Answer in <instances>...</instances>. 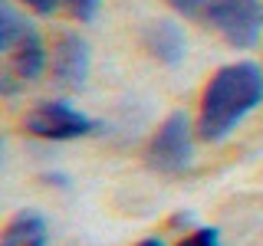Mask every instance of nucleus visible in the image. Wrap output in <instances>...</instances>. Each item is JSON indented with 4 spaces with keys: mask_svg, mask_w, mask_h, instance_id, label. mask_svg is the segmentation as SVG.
<instances>
[{
    "mask_svg": "<svg viewBox=\"0 0 263 246\" xmlns=\"http://www.w3.org/2000/svg\"><path fill=\"white\" fill-rule=\"evenodd\" d=\"M263 102V69L257 63H230L217 69L201 95L197 135L204 141H224L240 121Z\"/></svg>",
    "mask_w": 263,
    "mask_h": 246,
    "instance_id": "obj_1",
    "label": "nucleus"
},
{
    "mask_svg": "<svg viewBox=\"0 0 263 246\" xmlns=\"http://www.w3.org/2000/svg\"><path fill=\"white\" fill-rule=\"evenodd\" d=\"M0 53L7 59L4 72H0V92L4 95H16V89L40 79L46 69L43 36L10 0H0Z\"/></svg>",
    "mask_w": 263,
    "mask_h": 246,
    "instance_id": "obj_2",
    "label": "nucleus"
},
{
    "mask_svg": "<svg viewBox=\"0 0 263 246\" xmlns=\"http://www.w3.org/2000/svg\"><path fill=\"white\" fill-rule=\"evenodd\" d=\"M204 16L234 49H253L263 36V0H211Z\"/></svg>",
    "mask_w": 263,
    "mask_h": 246,
    "instance_id": "obj_3",
    "label": "nucleus"
},
{
    "mask_svg": "<svg viewBox=\"0 0 263 246\" xmlns=\"http://www.w3.org/2000/svg\"><path fill=\"white\" fill-rule=\"evenodd\" d=\"M148 164L161 174H181L194 158V131H191V118L184 112H171L161 121V128L152 135L145 151Z\"/></svg>",
    "mask_w": 263,
    "mask_h": 246,
    "instance_id": "obj_4",
    "label": "nucleus"
},
{
    "mask_svg": "<svg viewBox=\"0 0 263 246\" xmlns=\"http://www.w3.org/2000/svg\"><path fill=\"white\" fill-rule=\"evenodd\" d=\"M27 131L43 141H72V138H86L96 131V121L86 112L72 109L69 102H36L33 112L27 115Z\"/></svg>",
    "mask_w": 263,
    "mask_h": 246,
    "instance_id": "obj_5",
    "label": "nucleus"
},
{
    "mask_svg": "<svg viewBox=\"0 0 263 246\" xmlns=\"http://www.w3.org/2000/svg\"><path fill=\"white\" fill-rule=\"evenodd\" d=\"M89 69H92V49H89V39L79 36V33H60L53 46V79L56 86L66 89V92H79L89 79Z\"/></svg>",
    "mask_w": 263,
    "mask_h": 246,
    "instance_id": "obj_6",
    "label": "nucleus"
},
{
    "mask_svg": "<svg viewBox=\"0 0 263 246\" xmlns=\"http://www.w3.org/2000/svg\"><path fill=\"white\" fill-rule=\"evenodd\" d=\"M142 43L161 66H178L187 56V36L175 20H152L142 33Z\"/></svg>",
    "mask_w": 263,
    "mask_h": 246,
    "instance_id": "obj_7",
    "label": "nucleus"
},
{
    "mask_svg": "<svg viewBox=\"0 0 263 246\" xmlns=\"http://www.w3.org/2000/svg\"><path fill=\"white\" fill-rule=\"evenodd\" d=\"M46 243H49V227L40 210H20L4 227V236H0V246H46Z\"/></svg>",
    "mask_w": 263,
    "mask_h": 246,
    "instance_id": "obj_8",
    "label": "nucleus"
},
{
    "mask_svg": "<svg viewBox=\"0 0 263 246\" xmlns=\"http://www.w3.org/2000/svg\"><path fill=\"white\" fill-rule=\"evenodd\" d=\"M99 7H102V0H63V10L79 23H92L99 16Z\"/></svg>",
    "mask_w": 263,
    "mask_h": 246,
    "instance_id": "obj_9",
    "label": "nucleus"
},
{
    "mask_svg": "<svg viewBox=\"0 0 263 246\" xmlns=\"http://www.w3.org/2000/svg\"><path fill=\"white\" fill-rule=\"evenodd\" d=\"M217 236H220V233H217L214 227H204V230H194V233H187L178 246H220Z\"/></svg>",
    "mask_w": 263,
    "mask_h": 246,
    "instance_id": "obj_10",
    "label": "nucleus"
},
{
    "mask_svg": "<svg viewBox=\"0 0 263 246\" xmlns=\"http://www.w3.org/2000/svg\"><path fill=\"white\" fill-rule=\"evenodd\" d=\"M164 4H168L171 10L184 13V16H201L204 10H208V4H211V0H164Z\"/></svg>",
    "mask_w": 263,
    "mask_h": 246,
    "instance_id": "obj_11",
    "label": "nucleus"
},
{
    "mask_svg": "<svg viewBox=\"0 0 263 246\" xmlns=\"http://www.w3.org/2000/svg\"><path fill=\"white\" fill-rule=\"evenodd\" d=\"M23 4H27L33 13H40V16H53V13L63 10V0H23Z\"/></svg>",
    "mask_w": 263,
    "mask_h": 246,
    "instance_id": "obj_12",
    "label": "nucleus"
},
{
    "mask_svg": "<svg viewBox=\"0 0 263 246\" xmlns=\"http://www.w3.org/2000/svg\"><path fill=\"white\" fill-rule=\"evenodd\" d=\"M138 246H164V240H161V236H148V240H142Z\"/></svg>",
    "mask_w": 263,
    "mask_h": 246,
    "instance_id": "obj_13",
    "label": "nucleus"
}]
</instances>
